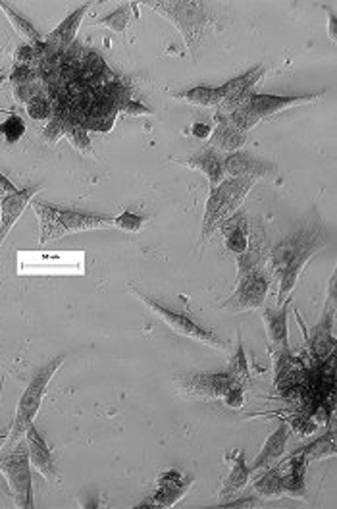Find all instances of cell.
I'll use <instances>...</instances> for the list:
<instances>
[{
  "label": "cell",
  "mask_w": 337,
  "mask_h": 509,
  "mask_svg": "<svg viewBox=\"0 0 337 509\" xmlns=\"http://www.w3.org/2000/svg\"><path fill=\"white\" fill-rule=\"evenodd\" d=\"M328 241V228L318 216V213L313 211L299 228L289 233L285 240H281L274 250L266 253L264 268L268 270L272 280H278L280 285L278 307L288 302L305 265L320 250H324Z\"/></svg>",
  "instance_id": "cell-1"
},
{
  "label": "cell",
  "mask_w": 337,
  "mask_h": 509,
  "mask_svg": "<svg viewBox=\"0 0 337 509\" xmlns=\"http://www.w3.org/2000/svg\"><path fill=\"white\" fill-rule=\"evenodd\" d=\"M33 211L39 218V243L47 245L53 243L68 233L102 230L114 226V216L99 215V213H83L77 208L58 206L53 203L31 201Z\"/></svg>",
  "instance_id": "cell-2"
},
{
  "label": "cell",
  "mask_w": 337,
  "mask_h": 509,
  "mask_svg": "<svg viewBox=\"0 0 337 509\" xmlns=\"http://www.w3.org/2000/svg\"><path fill=\"white\" fill-rule=\"evenodd\" d=\"M256 181V178H226L222 184L211 188L209 199H206L204 216L201 222V243L209 241L212 233H216V230L220 228V224L228 220L233 213L239 211L241 203L247 197Z\"/></svg>",
  "instance_id": "cell-3"
},
{
  "label": "cell",
  "mask_w": 337,
  "mask_h": 509,
  "mask_svg": "<svg viewBox=\"0 0 337 509\" xmlns=\"http://www.w3.org/2000/svg\"><path fill=\"white\" fill-rule=\"evenodd\" d=\"M145 4L176 25L189 52L195 57L197 47L203 43L206 25L212 20L209 6L204 3H191V0H162V3L157 0V3Z\"/></svg>",
  "instance_id": "cell-4"
},
{
  "label": "cell",
  "mask_w": 337,
  "mask_h": 509,
  "mask_svg": "<svg viewBox=\"0 0 337 509\" xmlns=\"http://www.w3.org/2000/svg\"><path fill=\"white\" fill-rule=\"evenodd\" d=\"M64 359H66V355H58L55 359H50L48 363L43 364L41 369H37L35 374L31 376L28 388H25V391L18 401L16 419H14V425H12V430L8 433V448L16 446V443L25 436V430L33 425L39 409H41V403L47 396V388L50 381H53L56 371L62 367Z\"/></svg>",
  "instance_id": "cell-5"
},
{
  "label": "cell",
  "mask_w": 337,
  "mask_h": 509,
  "mask_svg": "<svg viewBox=\"0 0 337 509\" xmlns=\"http://www.w3.org/2000/svg\"><path fill=\"white\" fill-rule=\"evenodd\" d=\"M324 93H310V95H266V93H253L245 99L239 109L228 114L229 122L236 126L239 132L247 134L249 129H253L258 122L270 118L278 112H283L293 107H299V104H308L316 102L322 99Z\"/></svg>",
  "instance_id": "cell-6"
},
{
  "label": "cell",
  "mask_w": 337,
  "mask_h": 509,
  "mask_svg": "<svg viewBox=\"0 0 337 509\" xmlns=\"http://www.w3.org/2000/svg\"><path fill=\"white\" fill-rule=\"evenodd\" d=\"M0 473L4 475L10 487V494L18 507L30 509L33 504V480H31V461L28 453V442L22 438L10 452L0 455Z\"/></svg>",
  "instance_id": "cell-7"
},
{
  "label": "cell",
  "mask_w": 337,
  "mask_h": 509,
  "mask_svg": "<svg viewBox=\"0 0 337 509\" xmlns=\"http://www.w3.org/2000/svg\"><path fill=\"white\" fill-rule=\"evenodd\" d=\"M132 292L154 312V315H157L160 320H164L168 326H170L174 332L197 339V342H201L204 346H211V347L220 349V351H224L228 347V344L216 332L204 329V326H201L199 322L193 320L189 315H186V312H179V311H174L170 307L162 305L159 299H154V297L147 295L145 292L137 290L135 285H132Z\"/></svg>",
  "instance_id": "cell-8"
},
{
  "label": "cell",
  "mask_w": 337,
  "mask_h": 509,
  "mask_svg": "<svg viewBox=\"0 0 337 509\" xmlns=\"http://www.w3.org/2000/svg\"><path fill=\"white\" fill-rule=\"evenodd\" d=\"M272 276L268 270L261 265L255 267L243 276L238 278L236 292H233L224 303H220V309L229 312H243L251 309H263L272 285Z\"/></svg>",
  "instance_id": "cell-9"
},
{
  "label": "cell",
  "mask_w": 337,
  "mask_h": 509,
  "mask_svg": "<svg viewBox=\"0 0 337 509\" xmlns=\"http://www.w3.org/2000/svg\"><path fill=\"white\" fill-rule=\"evenodd\" d=\"M174 386L181 398L187 399H222L233 386L231 376L222 373H186L174 378Z\"/></svg>",
  "instance_id": "cell-10"
},
{
  "label": "cell",
  "mask_w": 337,
  "mask_h": 509,
  "mask_svg": "<svg viewBox=\"0 0 337 509\" xmlns=\"http://www.w3.org/2000/svg\"><path fill=\"white\" fill-rule=\"evenodd\" d=\"M193 482L195 478L184 475L177 469H166L154 482V487H157L154 494L145 500L147 504H141L139 507H172L189 492Z\"/></svg>",
  "instance_id": "cell-11"
},
{
  "label": "cell",
  "mask_w": 337,
  "mask_h": 509,
  "mask_svg": "<svg viewBox=\"0 0 337 509\" xmlns=\"http://www.w3.org/2000/svg\"><path fill=\"white\" fill-rule=\"evenodd\" d=\"M264 74H266L264 66H256V68L247 70L245 74L226 82L224 83L226 85V97H224L222 102H220L218 114L228 116L236 109H239L241 104L245 102V99H247L253 93V87L263 80Z\"/></svg>",
  "instance_id": "cell-12"
},
{
  "label": "cell",
  "mask_w": 337,
  "mask_h": 509,
  "mask_svg": "<svg viewBox=\"0 0 337 509\" xmlns=\"http://www.w3.org/2000/svg\"><path fill=\"white\" fill-rule=\"evenodd\" d=\"M289 299L280 307H266L263 311V320L268 332L272 349L278 354V359L289 357V336H288V315H289Z\"/></svg>",
  "instance_id": "cell-13"
},
{
  "label": "cell",
  "mask_w": 337,
  "mask_h": 509,
  "mask_svg": "<svg viewBox=\"0 0 337 509\" xmlns=\"http://www.w3.org/2000/svg\"><path fill=\"white\" fill-rule=\"evenodd\" d=\"M226 178H268L276 174V166L263 159H256L251 153L236 151L224 156Z\"/></svg>",
  "instance_id": "cell-14"
},
{
  "label": "cell",
  "mask_w": 337,
  "mask_h": 509,
  "mask_svg": "<svg viewBox=\"0 0 337 509\" xmlns=\"http://www.w3.org/2000/svg\"><path fill=\"white\" fill-rule=\"evenodd\" d=\"M37 191H41V186L18 189L14 193L4 195V197L0 199V243L6 240V236L12 232V228H14L25 208H28V205L33 201V195Z\"/></svg>",
  "instance_id": "cell-15"
},
{
  "label": "cell",
  "mask_w": 337,
  "mask_h": 509,
  "mask_svg": "<svg viewBox=\"0 0 337 509\" xmlns=\"http://www.w3.org/2000/svg\"><path fill=\"white\" fill-rule=\"evenodd\" d=\"M23 438H25V442H28V453H30L31 465L47 480H58L55 455H53V452H50V448L47 446V440L35 428V425H31L28 430H25Z\"/></svg>",
  "instance_id": "cell-16"
},
{
  "label": "cell",
  "mask_w": 337,
  "mask_h": 509,
  "mask_svg": "<svg viewBox=\"0 0 337 509\" xmlns=\"http://www.w3.org/2000/svg\"><path fill=\"white\" fill-rule=\"evenodd\" d=\"M89 8H91V4H83L80 8H75L72 14L64 18L56 25V28L47 35V39H43L45 47L48 50H55V52H66L73 45L77 30H80V25H82L85 14L89 12Z\"/></svg>",
  "instance_id": "cell-17"
},
{
  "label": "cell",
  "mask_w": 337,
  "mask_h": 509,
  "mask_svg": "<svg viewBox=\"0 0 337 509\" xmlns=\"http://www.w3.org/2000/svg\"><path fill=\"white\" fill-rule=\"evenodd\" d=\"M224 460L229 463V475L224 480L222 490H220V500L228 502L247 487V482L251 480V467H247V455L245 452L238 450L233 453H226Z\"/></svg>",
  "instance_id": "cell-18"
},
{
  "label": "cell",
  "mask_w": 337,
  "mask_h": 509,
  "mask_svg": "<svg viewBox=\"0 0 337 509\" xmlns=\"http://www.w3.org/2000/svg\"><path fill=\"white\" fill-rule=\"evenodd\" d=\"M224 156L220 151L212 147H204L203 151L187 156V159L179 161V164H184L187 168L199 170L206 178H209V188H216L218 184H222L226 180L224 172Z\"/></svg>",
  "instance_id": "cell-19"
},
{
  "label": "cell",
  "mask_w": 337,
  "mask_h": 509,
  "mask_svg": "<svg viewBox=\"0 0 337 509\" xmlns=\"http://www.w3.org/2000/svg\"><path fill=\"white\" fill-rule=\"evenodd\" d=\"M222 232L224 236V243L226 250L233 255H243L245 251L249 250V241H251V226L247 222V215L238 211L233 213L228 220H224L222 224L218 228Z\"/></svg>",
  "instance_id": "cell-20"
},
{
  "label": "cell",
  "mask_w": 337,
  "mask_h": 509,
  "mask_svg": "<svg viewBox=\"0 0 337 509\" xmlns=\"http://www.w3.org/2000/svg\"><path fill=\"white\" fill-rule=\"evenodd\" d=\"M289 425L288 423H281L274 433L268 436V440L264 442V446L261 450V453L256 455L253 465H251V471H258L263 473L264 469L276 465L281 455L285 453V448H288V440H289Z\"/></svg>",
  "instance_id": "cell-21"
},
{
  "label": "cell",
  "mask_w": 337,
  "mask_h": 509,
  "mask_svg": "<svg viewBox=\"0 0 337 509\" xmlns=\"http://www.w3.org/2000/svg\"><path fill=\"white\" fill-rule=\"evenodd\" d=\"M218 126L212 129V134L209 137V147L220 151V153H236L239 151L245 143H247V134L239 132V129L229 122L228 116L216 114Z\"/></svg>",
  "instance_id": "cell-22"
},
{
  "label": "cell",
  "mask_w": 337,
  "mask_h": 509,
  "mask_svg": "<svg viewBox=\"0 0 337 509\" xmlns=\"http://www.w3.org/2000/svg\"><path fill=\"white\" fill-rule=\"evenodd\" d=\"M172 97L179 102H187L193 104V107H204V109H212V107H220V102L224 101L226 97V85H195L191 89H184V91H176L172 93Z\"/></svg>",
  "instance_id": "cell-23"
},
{
  "label": "cell",
  "mask_w": 337,
  "mask_h": 509,
  "mask_svg": "<svg viewBox=\"0 0 337 509\" xmlns=\"http://www.w3.org/2000/svg\"><path fill=\"white\" fill-rule=\"evenodd\" d=\"M295 453L303 455L307 463L318 461V460H324V458H332V455L335 453V433H333V428H330V433L324 434L322 438L308 442V443H305V446H299V448L295 450Z\"/></svg>",
  "instance_id": "cell-24"
},
{
  "label": "cell",
  "mask_w": 337,
  "mask_h": 509,
  "mask_svg": "<svg viewBox=\"0 0 337 509\" xmlns=\"http://www.w3.org/2000/svg\"><path fill=\"white\" fill-rule=\"evenodd\" d=\"M0 10L4 12L6 18L12 23V28H14L25 39V41H28L33 47H41L43 45V37L39 35V31L33 28V23L28 18H23L18 10H14L6 3H0Z\"/></svg>",
  "instance_id": "cell-25"
},
{
  "label": "cell",
  "mask_w": 337,
  "mask_h": 509,
  "mask_svg": "<svg viewBox=\"0 0 337 509\" xmlns=\"http://www.w3.org/2000/svg\"><path fill=\"white\" fill-rule=\"evenodd\" d=\"M226 373L231 376V382L236 384V386L247 388L251 384L249 361H247V355H245V347H243V342H241V336H238V349H236V354L231 355Z\"/></svg>",
  "instance_id": "cell-26"
},
{
  "label": "cell",
  "mask_w": 337,
  "mask_h": 509,
  "mask_svg": "<svg viewBox=\"0 0 337 509\" xmlns=\"http://www.w3.org/2000/svg\"><path fill=\"white\" fill-rule=\"evenodd\" d=\"M255 492H258L263 498H276V496H283L281 492V471L280 467H268L263 471V477L255 482Z\"/></svg>",
  "instance_id": "cell-27"
},
{
  "label": "cell",
  "mask_w": 337,
  "mask_h": 509,
  "mask_svg": "<svg viewBox=\"0 0 337 509\" xmlns=\"http://www.w3.org/2000/svg\"><path fill=\"white\" fill-rule=\"evenodd\" d=\"M134 4H120L116 8L112 14L100 18L97 22V25H102V28H110L116 33H125V30L129 28V23H132V8Z\"/></svg>",
  "instance_id": "cell-28"
},
{
  "label": "cell",
  "mask_w": 337,
  "mask_h": 509,
  "mask_svg": "<svg viewBox=\"0 0 337 509\" xmlns=\"http://www.w3.org/2000/svg\"><path fill=\"white\" fill-rule=\"evenodd\" d=\"M64 137H66L72 145L80 151L82 154L85 156H95L93 153V143H91L89 139V134H87V129L82 127V126H72L66 129V134H64Z\"/></svg>",
  "instance_id": "cell-29"
},
{
  "label": "cell",
  "mask_w": 337,
  "mask_h": 509,
  "mask_svg": "<svg viewBox=\"0 0 337 509\" xmlns=\"http://www.w3.org/2000/svg\"><path fill=\"white\" fill-rule=\"evenodd\" d=\"M28 112L33 120H50L55 116V109L53 102L48 101V97L45 93L35 95L30 102H28Z\"/></svg>",
  "instance_id": "cell-30"
},
{
  "label": "cell",
  "mask_w": 337,
  "mask_h": 509,
  "mask_svg": "<svg viewBox=\"0 0 337 509\" xmlns=\"http://www.w3.org/2000/svg\"><path fill=\"white\" fill-rule=\"evenodd\" d=\"M145 216H141L134 211H124L120 216H114V226L118 228V230H124V232H132V233H137L141 232L143 228H145Z\"/></svg>",
  "instance_id": "cell-31"
},
{
  "label": "cell",
  "mask_w": 337,
  "mask_h": 509,
  "mask_svg": "<svg viewBox=\"0 0 337 509\" xmlns=\"http://www.w3.org/2000/svg\"><path fill=\"white\" fill-rule=\"evenodd\" d=\"M0 134H3L4 139L12 145V143H18L25 134V124L20 116H10V118L0 124Z\"/></svg>",
  "instance_id": "cell-32"
},
{
  "label": "cell",
  "mask_w": 337,
  "mask_h": 509,
  "mask_svg": "<svg viewBox=\"0 0 337 509\" xmlns=\"http://www.w3.org/2000/svg\"><path fill=\"white\" fill-rule=\"evenodd\" d=\"M37 80V70L31 66H23V64H16L14 70L10 74V82L14 83V87L18 85H30Z\"/></svg>",
  "instance_id": "cell-33"
},
{
  "label": "cell",
  "mask_w": 337,
  "mask_h": 509,
  "mask_svg": "<svg viewBox=\"0 0 337 509\" xmlns=\"http://www.w3.org/2000/svg\"><path fill=\"white\" fill-rule=\"evenodd\" d=\"M222 399L226 403V408H229V409H243V406H245V388L233 384L226 391V396Z\"/></svg>",
  "instance_id": "cell-34"
},
{
  "label": "cell",
  "mask_w": 337,
  "mask_h": 509,
  "mask_svg": "<svg viewBox=\"0 0 337 509\" xmlns=\"http://www.w3.org/2000/svg\"><path fill=\"white\" fill-rule=\"evenodd\" d=\"M218 507H261V500L256 498V496H243V498H238V500H228V502H222Z\"/></svg>",
  "instance_id": "cell-35"
},
{
  "label": "cell",
  "mask_w": 337,
  "mask_h": 509,
  "mask_svg": "<svg viewBox=\"0 0 337 509\" xmlns=\"http://www.w3.org/2000/svg\"><path fill=\"white\" fill-rule=\"evenodd\" d=\"M122 112L127 114V116H151V114H152V110L147 109L145 104L139 102V101H132V99H129V101L124 104Z\"/></svg>",
  "instance_id": "cell-36"
},
{
  "label": "cell",
  "mask_w": 337,
  "mask_h": 509,
  "mask_svg": "<svg viewBox=\"0 0 337 509\" xmlns=\"http://www.w3.org/2000/svg\"><path fill=\"white\" fill-rule=\"evenodd\" d=\"M191 134H193V137H197V139H209L211 134H212V127L206 126V124H193Z\"/></svg>",
  "instance_id": "cell-37"
},
{
  "label": "cell",
  "mask_w": 337,
  "mask_h": 509,
  "mask_svg": "<svg viewBox=\"0 0 337 509\" xmlns=\"http://www.w3.org/2000/svg\"><path fill=\"white\" fill-rule=\"evenodd\" d=\"M14 191H18V188L12 184V181L8 180V178H4L3 174H0V199L4 197V195H8V193H14Z\"/></svg>",
  "instance_id": "cell-38"
},
{
  "label": "cell",
  "mask_w": 337,
  "mask_h": 509,
  "mask_svg": "<svg viewBox=\"0 0 337 509\" xmlns=\"http://www.w3.org/2000/svg\"><path fill=\"white\" fill-rule=\"evenodd\" d=\"M328 14H330V37H332V41H335V37H337V33H335V28H337L335 14H333V12H328Z\"/></svg>",
  "instance_id": "cell-39"
},
{
  "label": "cell",
  "mask_w": 337,
  "mask_h": 509,
  "mask_svg": "<svg viewBox=\"0 0 337 509\" xmlns=\"http://www.w3.org/2000/svg\"><path fill=\"white\" fill-rule=\"evenodd\" d=\"M4 440H8V434H4V436H0V448L4 446Z\"/></svg>",
  "instance_id": "cell-40"
}]
</instances>
